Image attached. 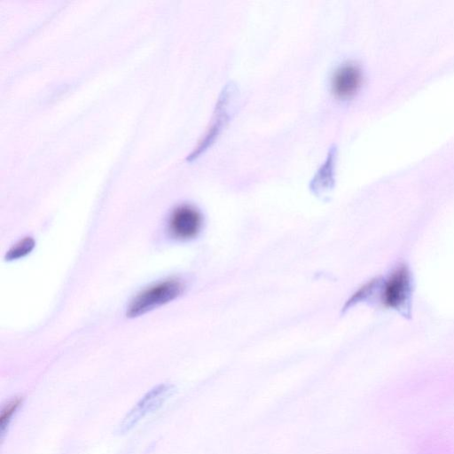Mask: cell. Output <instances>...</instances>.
<instances>
[{"label": "cell", "mask_w": 454, "mask_h": 454, "mask_svg": "<svg viewBox=\"0 0 454 454\" xmlns=\"http://www.w3.org/2000/svg\"><path fill=\"white\" fill-rule=\"evenodd\" d=\"M184 289L178 278L159 281L139 292L129 302L126 315L137 317L179 297Z\"/></svg>", "instance_id": "obj_1"}, {"label": "cell", "mask_w": 454, "mask_h": 454, "mask_svg": "<svg viewBox=\"0 0 454 454\" xmlns=\"http://www.w3.org/2000/svg\"><path fill=\"white\" fill-rule=\"evenodd\" d=\"M381 302L403 317L411 314L412 277L407 265L400 263L381 282Z\"/></svg>", "instance_id": "obj_2"}, {"label": "cell", "mask_w": 454, "mask_h": 454, "mask_svg": "<svg viewBox=\"0 0 454 454\" xmlns=\"http://www.w3.org/2000/svg\"><path fill=\"white\" fill-rule=\"evenodd\" d=\"M237 97L236 85L232 82L227 83L218 98L210 126L191 157L194 158L204 152L217 138L233 114Z\"/></svg>", "instance_id": "obj_3"}, {"label": "cell", "mask_w": 454, "mask_h": 454, "mask_svg": "<svg viewBox=\"0 0 454 454\" xmlns=\"http://www.w3.org/2000/svg\"><path fill=\"white\" fill-rule=\"evenodd\" d=\"M170 384H160L149 390L123 418L118 427L125 434L136 427L148 414L157 411L174 393Z\"/></svg>", "instance_id": "obj_4"}, {"label": "cell", "mask_w": 454, "mask_h": 454, "mask_svg": "<svg viewBox=\"0 0 454 454\" xmlns=\"http://www.w3.org/2000/svg\"><path fill=\"white\" fill-rule=\"evenodd\" d=\"M201 226L202 216L198 209L191 205H181L175 208L168 221L170 234L182 240L196 237Z\"/></svg>", "instance_id": "obj_5"}, {"label": "cell", "mask_w": 454, "mask_h": 454, "mask_svg": "<svg viewBox=\"0 0 454 454\" xmlns=\"http://www.w3.org/2000/svg\"><path fill=\"white\" fill-rule=\"evenodd\" d=\"M363 82L361 67L353 61L340 65L331 79L333 93L340 99L352 98L359 90Z\"/></svg>", "instance_id": "obj_6"}, {"label": "cell", "mask_w": 454, "mask_h": 454, "mask_svg": "<svg viewBox=\"0 0 454 454\" xmlns=\"http://www.w3.org/2000/svg\"><path fill=\"white\" fill-rule=\"evenodd\" d=\"M336 161V148L333 145L328 152V154L318 170L317 171L312 182L311 186L316 191H321L330 188L333 184L334 179V168Z\"/></svg>", "instance_id": "obj_7"}, {"label": "cell", "mask_w": 454, "mask_h": 454, "mask_svg": "<svg viewBox=\"0 0 454 454\" xmlns=\"http://www.w3.org/2000/svg\"><path fill=\"white\" fill-rule=\"evenodd\" d=\"M22 403V398L15 396L10 399L2 408L0 414V434L3 438L11 421L12 418L18 411Z\"/></svg>", "instance_id": "obj_8"}, {"label": "cell", "mask_w": 454, "mask_h": 454, "mask_svg": "<svg viewBox=\"0 0 454 454\" xmlns=\"http://www.w3.org/2000/svg\"><path fill=\"white\" fill-rule=\"evenodd\" d=\"M35 247V240L31 237H26L13 245L6 253L5 260L14 261L25 257Z\"/></svg>", "instance_id": "obj_9"}]
</instances>
